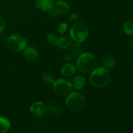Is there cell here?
<instances>
[{
	"instance_id": "1",
	"label": "cell",
	"mask_w": 133,
	"mask_h": 133,
	"mask_svg": "<svg viewBox=\"0 0 133 133\" xmlns=\"http://www.w3.org/2000/svg\"><path fill=\"white\" fill-rule=\"evenodd\" d=\"M111 80L110 71L104 67H100L94 70L90 77V84L97 88H103L108 87Z\"/></svg>"
},
{
	"instance_id": "2",
	"label": "cell",
	"mask_w": 133,
	"mask_h": 133,
	"mask_svg": "<svg viewBox=\"0 0 133 133\" xmlns=\"http://www.w3.org/2000/svg\"><path fill=\"white\" fill-rule=\"evenodd\" d=\"M78 70L84 74L90 73L96 66V58L94 55L86 52L79 56L76 62Z\"/></svg>"
},
{
	"instance_id": "3",
	"label": "cell",
	"mask_w": 133,
	"mask_h": 133,
	"mask_svg": "<svg viewBox=\"0 0 133 133\" xmlns=\"http://www.w3.org/2000/svg\"><path fill=\"white\" fill-rule=\"evenodd\" d=\"M85 105V99L79 92H70L66 99L68 109L73 112H79L83 110Z\"/></svg>"
},
{
	"instance_id": "4",
	"label": "cell",
	"mask_w": 133,
	"mask_h": 133,
	"mask_svg": "<svg viewBox=\"0 0 133 133\" xmlns=\"http://www.w3.org/2000/svg\"><path fill=\"white\" fill-rule=\"evenodd\" d=\"M88 35V28L87 25L82 22H77L70 29V36L77 43L84 42Z\"/></svg>"
},
{
	"instance_id": "5",
	"label": "cell",
	"mask_w": 133,
	"mask_h": 133,
	"mask_svg": "<svg viewBox=\"0 0 133 133\" xmlns=\"http://www.w3.org/2000/svg\"><path fill=\"white\" fill-rule=\"evenodd\" d=\"M7 45L9 49L14 52H20L24 50L27 45L25 37L18 34L12 35L8 38Z\"/></svg>"
},
{
	"instance_id": "6",
	"label": "cell",
	"mask_w": 133,
	"mask_h": 133,
	"mask_svg": "<svg viewBox=\"0 0 133 133\" xmlns=\"http://www.w3.org/2000/svg\"><path fill=\"white\" fill-rule=\"evenodd\" d=\"M55 92L61 96H66L71 92L72 86L69 81L64 79H58L53 84Z\"/></svg>"
},
{
	"instance_id": "7",
	"label": "cell",
	"mask_w": 133,
	"mask_h": 133,
	"mask_svg": "<svg viewBox=\"0 0 133 133\" xmlns=\"http://www.w3.org/2000/svg\"><path fill=\"white\" fill-rule=\"evenodd\" d=\"M47 110V107L42 101H36L33 103L30 107V112L35 117H41Z\"/></svg>"
},
{
	"instance_id": "8",
	"label": "cell",
	"mask_w": 133,
	"mask_h": 133,
	"mask_svg": "<svg viewBox=\"0 0 133 133\" xmlns=\"http://www.w3.org/2000/svg\"><path fill=\"white\" fill-rule=\"evenodd\" d=\"M35 5L41 11L48 12L53 8L54 1L53 0H36Z\"/></svg>"
},
{
	"instance_id": "9",
	"label": "cell",
	"mask_w": 133,
	"mask_h": 133,
	"mask_svg": "<svg viewBox=\"0 0 133 133\" xmlns=\"http://www.w3.org/2000/svg\"><path fill=\"white\" fill-rule=\"evenodd\" d=\"M53 9L58 14L64 15L68 12L70 10V5L65 1H57V3L53 6Z\"/></svg>"
},
{
	"instance_id": "10",
	"label": "cell",
	"mask_w": 133,
	"mask_h": 133,
	"mask_svg": "<svg viewBox=\"0 0 133 133\" xmlns=\"http://www.w3.org/2000/svg\"><path fill=\"white\" fill-rule=\"evenodd\" d=\"M24 57L29 61H34L37 58L38 53L36 49L33 47L29 46L24 49L23 51Z\"/></svg>"
},
{
	"instance_id": "11",
	"label": "cell",
	"mask_w": 133,
	"mask_h": 133,
	"mask_svg": "<svg viewBox=\"0 0 133 133\" xmlns=\"http://www.w3.org/2000/svg\"><path fill=\"white\" fill-rule=\"evenodd\" d=\"M86 79L82 75H77L74 77L71 82V84L73 88L76 90H79L83 88L85 86Z\"/></svg>"
},
{
	"instance_id": "12",
	"label": "cell",
	"mask_w": 133,
	"mask_h": 133,
	"mask_svg": "<svg viewBox=\"0 0 133 133\" xmlns=\"http://www.w3.org/2000/svg\"><path fill=\"white\" fill-rule=\"evenodd\" d=\"M102 64L104 68L107 69L109 71H112L115 68V59L111 55H106L102 60Z\"/></svg>"
},
{
	"instance_id": "13",
	"label": "cell",
	"mask_w": 133,
	"mask_h": 133,
	"mask_svg": "<svg viewBox=\"0 0 133 133\" xmlns=\"http://www.w3.org/2000/svg\"><path fill=\"white\" fill-rule=\"evenodd\" d=\"M76 71V67L73 64L67 63L62 66L61 69V74L66 77H70L74 75Z\"/></svg>"
},
{
	"instance_id": "14",
	"label": "cell",
	"mask_w": 133,
	"mask_h": 133,
	"mask_svg": "<svg viewBox=\"0 0 133 133\" xmlns=\"http://www.w3.org/2000/svg\"><path fill=\"white\" fill-rule=\"evenodd\" d=\"M10 127V122L6 117H0V133H6Z\"/></svg>"
},
{
	"instance_id": "15",
	"label": "cell",
	"mask_w": 133,
	"mask_h": 133,
	"mask_svg": "<svg viewBox=\"0 0 133 133\" xmlns=\"http://www.w3.org/2000/svg\"><path fill=\"white\" fill-rule=\"evenodd\" d=\"M71 44V39L68 36H62L58 40V46L61 49H66Z\"/></svg>"
},
{
	"instance_id": "16",
	"label": "cell",
	"mask_w": 133,
	"mask_h": 133,
	"mask_svg": "<svg viewBox=\"0 0 133 133\" xmlns=\"http://www.w3.org/2000/svg\"><path fill=\"white\" fill-rule=\"evenodd\" d=\"M123 31L127 35H133V22L131 21H127L124 23L123 27Z\"/></svg>"
},
{
	"instance_id": "17",
	"label": "cell",
	"mask_w": 133,
	"mask_h": 133,
	"mask_svg": "<svg viewBox=\"0 0 133 133\" xmlns=\"http://www.w3.org/2000/svg\"><path fill=\"white\" fill-rule=\"evenodd\" d=\"M46 40L48 44H50L51 45H56L58 44V40L57 36L53 33H49L47 35Z\"/></svg>"
},
{
	"instance_id": "18",
	"label": "cell",
	"mask_w": 133,
	"mask_h": 133,
	"mask_svg": "<svg viewBox=\"0 0 133 133\" xmlns=\"http://www.w3.org/2000/svg\"><path fill=\"white\" fill-rule=\"evenodd\" d=\"M42 79L45 83H48V84H53L55 80L53 77L52 76L51 74H48V73H44L42 75Z\"/></svg>"
},
{
	"instance_id": "19",
	"label": "cell",
	"mask_w": 133,
	"mask_h": 133,
	"mask_svg": "<svg viewBox=\"0 0 133 133\" xmlns=\"http://www.w3.org/2000/svg\"><path fill=\"white\" fill-rule=\"evenodd\" d=\"M68 29V24L65 22H62L58 26V32L60 35H62V34L65 33Z\"/></svg>"
},
{
	"instance_id": "20",
	"label": "cell",
	"mask_w": 133,
	"mask_h": 133,
	"mask_svg": "<svg viewBox=\"0 0 133 133\" xmlns=\"http://www.w3.org/2000/svg\"><path fill=\"white\" fill-rule=\"evenodd\" d=\"M48 110H49V112L51 113V114H55L58 112V108L56 107L54 105H49L48 107Z\"/></svg>"
},
{
	"instance_id": "21",
	"label": "cell",
	"mask_w": 133,
	"mask_h": 133,
	"mask_svg": "<svg viewBox=\"0 0 133 133\" xmlns=\"http://www.w3.org/2000/svg\"><path fill=\"white\" fill-rule=\"evenodd\" d=\"M79 14H76V13L70 14V15L69 16V18H68L69 22H75V21H77L78 19H79Z\"/></svg>"
},
{
	"instance_id": "22",
	"label": "cell",
	"mask_w": 133,
	"mask_h": 133,
	"mask_svg": "<svg viewBox=\"0 0 133 133\" xmlns=\"http://www.w3.org/2000/svg\"><path fill=\"white\" fill-rule=\"evenodd\" d=\"M48 12H49V17H50L51 18H52V19H55V18H57V17H58V14L55 10V9H53V8Z\"/></svg>"
},
{
	"instance_id": "23",
	"label": "cell",
	"mask_w": 133,
	"mask_h": 133,
	"mask_svg": "<svg viewBox=\"0 0 133 133\" xmlns=\"http://www.w3.org/2000/svg\"><path fill=\"white\" fill-rule=\"evenodd\" d=\"M5 29V22L2 17L0 16V33L3 32Z\"/></svg>"
},
{
	"instance_id": "24",
	"label": "cell",
	"mask_w": 133,
	"mask_h": 133,
	"mask_svg": "<svg viewBox=\"0 0 133 133\" xmlns=\"http://www.w3.org/2000/svg\"><path fill=\"white\" fill-rule=\"evenodd\" d=\"M64 60L65 61H70L71 60H72V57H71V56L70 55H65L64 57Z\"/></svg>"
},
{
	"instance_id": "25",
	"label": "cell",
	"mask_w": 133,
	"mask_h": 133,
	"mask_svg": "<svg viewBox=\"0 0 133 133\" xmlns=\"http://www.w3.org/2000/svg\"><path fill=\"white\" fill-rule=\"evenodd\" d=\"M130 47H131V49L133 50V36H132V38H131V40H130Z\"/></svg>"
},
{
	"instance_id": "26",
	"label": "cell",
	"mask_w": 133,
	"mask_h": 133,
	"mask_svg": "<svg viewBox=\"0 0 133 133\" xmlns=\"http://www.w3.org/2000/svg\"><path fill=\"white\" fill-rule=\"evenodd\" d=\"M55 1H62V0H55Z\"/></svg>"
}]
</instances>
